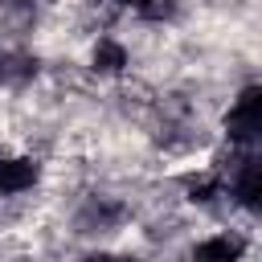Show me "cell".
<instances>
[{
	"label": "cell",
	"mask_w": 262,
	"mask_h": 262,
	"mask_svg": "<svg viewBox=\"0 0 262 262\" xmlns=\"http://www.w3.org/2000/svg\"><path fill=\"white\" fill-rule=\"evenodd\" d=\"M225 131H229V139H254L262 131V90L258 86L242 90V98L225 115Z\"/></svg>",
	"instance_id": "1"
},
{
	"label": "cell",
	"mask_w": 262,
	"mask_h": 262,
	"mask_svg": "<svg viewBox=\"0 0 262 262\" xmlns=\"http://www.w3.org/2000/svg\"><path fill=\"white\" fill-rule=\"evenodd\" d=\"M242 250H246V242H242V237L221 233V237L201 242V246L192 250V262H237V258H242Z\"/></svg>",
	"instance_id": "2"
},
{
	"label": "cell",
	"mask_w": 262,
	"mask_h": 262,
	"mask_svg": "<svg viewBox=\"0 0 262 262\" xmlns=\"http://www.w3.org/2000/svg\"><path fill=\"white\" fill-rule=\"evenodd\" d=\"M233 192H237V201H242L246 209H258V205H262V168H258V160H246V164H242Z\"/></svg>",
	"instance_id": "3"
},
{
	"label": "cell",
	"mask_w": 262,
	"mask_h": 262,
	"mask_svg": "<svg viewBox=\"0 0 262 262\" xmlns=\"http://www.w3.org/2000/svg\"><path fill=\"white\" fill-rule=\"evenodd\" d=\"M33 180H37V164L33 160H8V164H0V192L33 188Z\"/></svg>",
	"instance_id": "4"
},
{
	"label": "cell",
	"mask_w": 262,
	"mask_h": 262,
	"mask_svg": "<svg viewBox=\"0 0 262 262\" xmlns=\"http://www.w3.org/2000/svg\"><path fill=\"white\" fill-rule=\"evenodd\" d=\"M127 66V53H123V45H115V41H98V49H94V70H102V74H115V70H123Z\"/></svg>",
	"instance_id": "5"
},
{
	"label": "cell",
	"mask_w": 262,
	"mask_h": 262,
	"mask_svg": "<svg viewBox=\"0 0 262 262\" xmlns=\"http://www.w3.org/2000/svg\"><path fill=\"white\" fill-rule=\"evenodd\" d=\"M123 4H131L143 20H168L176 12V0H123Z\"/></svg>",
	"instance_id": "6"
},
{
	"label": "cell",
	"mask_w": 262,
	"mask_h": 262,
	"mask_svg": "<svg viewBox=\"0 0 262 262\" xmlns=\"http://www.w3.org/2000/svg\"><path fill=\"white\" fill-rule=\"evenodd\" d=\"M37 70V61L33 57H0V82H20V78H29Z\"/></svg>",
	"instance_id": "7"
},
{
	"label": "cell",
	"mask_w": 262,
	"mask_h": 262,
	"mask_svg": "<svg viewBox=\"0 0 262 262\" xmlns=\"http://www.w3.org/2000/svg\"><path fill=\"white\" fill-rule=\"evenodd\" d=\"M86 262H131V258H115V254H90Z\"/></svg>",
	"instance_id": "8"
}]
</instances>
